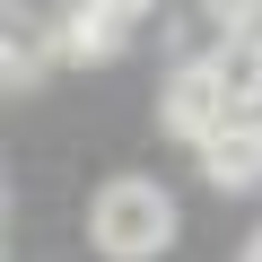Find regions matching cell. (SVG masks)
I'll use <instances>...</instances> for the list:
<instances>
[{
    "instance_id": "cell-5",
    "label": "cell",
    "mask_w": 262,
    "mask_h": 262,
    "mask_svg": "<svg viewBox=\"0 0 262 262\" xmlns=\"http://www.w3.org/2000/svg\"><path fill=\"white\" fill-rule=\"evenodd\" d=\"M245 262H262V236H253V245H245Z\"/></svg>"
},
{
    "instance_id": "cell-3",
    "label": "cell",
    "mask_w": 262,
    "mask_h": 262,
    "mask_svg": "<svg viewBox=\"0 0 262 262\" xmlns=\"http://www.w3.org/2000/svg\"><path fill=\"white\" fill-rule=\"evenodd\" d=\"M201 9H210L219 27H245V18H262V0H201Z\"/></svg>"
},
{
    "instance_id": "cell-2",
    "label": "cell",
    "mask_w": 262,
    "mask_h": 262,
    "mask_svg": "<svg viewBox=\"0 0 262 262\" xmlns=\"http://www.w3.org/2000/svg\"><path fill=\"white\" fill-rule=\"evenodd\" d=\"M201 175H210L219 192H253V184H262V105H253V114H227L210 140H201Z\"/></svg>"
},
{
    "instance_id": "cell-4",
    "label": "cell",
    "mask_w": 262,
    "mask_h": 262,
    "mask_svg": "<svg viewBox=\"0 0 262 262\" xmlns=\"http://www.w3.org/2000/svg\"><path fill=\"white\" fill-rule=\"evenodd\" d=\"M96 9H105V18H122V27H140V18H149V0H96Z\"/></svg>"
},
{
    "instance_id": "cell-1",
    "label": "cell",
    "mask_w": 262,
    "mask_h": 262,
    "mask_svg": "<svg viewBox=\"0 0 262 262\" xmlns=\"http://www.w3.org/2000/svg\"><path fill=\"white\" fill-rule=\"evenodd\" d=\"M88 236H96V253H114V262H149V253L175 245V192L149 184V175H114V184L88 201Z\"/></svg>"
}]
</instances>
